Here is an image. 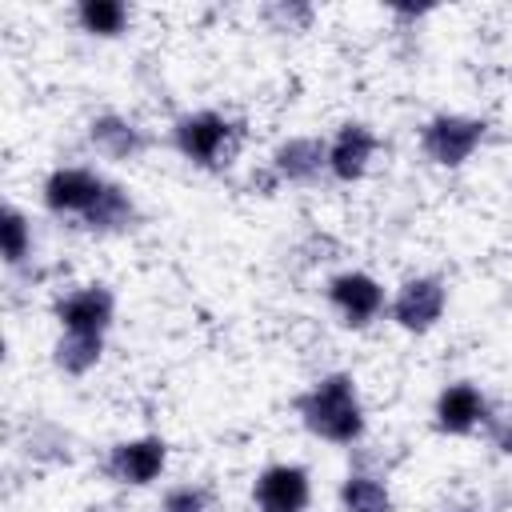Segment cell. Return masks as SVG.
Listing matches in <instances>:
<instances>
[{"mask_svg":"<svg viewBox=\"0 0 512 512\" xmlns=\"http://www.w3.org/2000/svg\"><path fill=\"white\" fill-rule=\"evenodd\" d=\"M292 408H296L300 424L324 444L352 448L364 440L368 416H364V400H360L352 372H324L292 400Z\"/></svg>","mask_w":512,"mask_h":512,"instance_id":"1","label":"cell"},{"mask_svg":"<svg viewBox=\"0 0 512 512\" xmlns=\"http://www.w3.org/2000/svg\"><path fill=\"white\" fill-rule=\"evenodd\" d=\"M172 148L204 172H224L244 144V120L224 116L216 108H200V112H184L172 120Z\"/></svg>","mask_w":512,"mask_h":512,"instance_id":"2","label":"cell"},{"mask_svg":"<svg viewBox=\"0 0 512 512\" xmlns=\"http://www.w3.org/2000/svg\"><path fill=\"white\" fill-rule=\"evenodd\" d=\"M488 136V120L484 116H468V112H436L420 124L416 132V144H420V156L436 168H460L468 164L480 144Z\"/></svg>","mask_w":512,"mask_h":512,"instance_id":"3","label":"cell"},{"mask_svg":"<svg viewBox=\"0 0 512 512\" xmlns=\"http://www.w3.org/2000/svg\"><path fill=\"white\" fill-rule=\"evenodd\" d=\"M444 308H448V284L444 276L436 272H420V276H408L392 300H388V320L412 336H424L432 332L440 320H444Z\"/></svg>","mask_w":512,"mask_h":512,"instance_id":"4","label":"cell"},{"mask_svg":"<svg viewBox=\"0 0 512 512\" xmlns=\"http://www.w3.org/2000/svg\"><path fill=\"white\" fill-rule=\"evenodd\" d=\"M108 188V176H100L96 168H84V164H60L44 176V188H40V200L52 216L60 220H84L100 196Z\"/></svg>","mask_w":512,"mask_h":512,"instance_id":"5","label":"cell"},{"mask_svg":"<svg viewBox=\"0 0 512 512\" xmlns=\"http://www.w3.org/2000/svg\"><path fill=\"white\" fill-rule=\"evenodd\" d=\"M324 296H328V304H332V312L340 316L344 328H368L372 320H380L388 312L384 284L372 272H360V268H344V272L328 276Z\"/></svg>","mask_w":512,"mask_h":512,"instance_id":"6","label":"cell"},{"mask_svg":"<svg viewBox=\"0 0 512 512\" xmlns=\"http://www.w3.org/2000/svg\"><path fill=\"white\" fill-rule=\"evenodd\" d=\"M168 468V444L160 436H132L116 440L100 464V472L120 488H148Z\"/></svg>","mask_w":512,"mask_h":512,"instance_id":"7","label":"cell"},{"mask_svg":"<svg viewBox=\"0 0 512 512\" xmlns=\"http://www.w3.org/2000/svg\"><path fill=\"white\" fill-rule=\"evenodd\" d=\"M252 504L256 512H308L312 504V476L304 464H268L252 480Z\"/></svg>","mask_w":512,"mask_h":512,"instance_id":"8","label":"cell"},{"mask_svg":"<svg viewBox=\"0 0 512 512\" xmlns=\"http://www.w3.org/2000/svg\"><path fill=\"white\" fill-rule=\"evenodd\" d=\"M380 152V136L364 120H344L328 140V176L336 184H356L368 176L372 160Z\"/></svg>","mask_w":512,"mask_h":512,"instance_id":"9","label":"cell"},{"mask_svg":"<svg viewBox=\"0 0 512 512\" xmlns=\"http://www.w3.org/2000/svg\"><path fill=\"white\" fill-rule=\"evenodd\" d=\"M52 316H56L60 332H96V336H104L116 320V292L108 284H80V288L64 292L52 304Z\"/></svg>","mask_w":512,"mask_h":512,"instance_id":"10","label":"cell"},{"mask_svg":"<svg viewBox=\"0 0 512 512\" xmlns=\"http://www.w3.org/2000/svg\"><path fill=\"white\" fill-rule=\"evenodd\" d=\"M488 408H492V400L480 392V384L452 380L440 388V396L432 404V428L440 436H472V432H480Z\"/></svg>","mask_w":512,"mask_h":512,"instance_id":"11","label":"cell"},{"mask_svg":"<svg viewBox=\"0 0 512 512\" xmlns=\"http://www.w3.org/2000/svg\"><path fill=\"white\" fill-rule=\"evenodd\" d=\"M268 168L280 184H312L320 172H328V140L320 136H288L272 148Z\"/></svg>","mask_w":512,"mask_h":512,"instance_id":"12","label":"cell"},{"mask_svg":"<svg viewBox=\"0 0 512 512\" xmlns=\"http://www.w3.org/2000/svg\"><path fill=\"white\" fill-rule=\"evenodd\" d=\"M88 144L96 148V156L104 160H116V164H128V160H140L148 152V136L140 124H132L128 116L120 112H100L88 120Z\"/></svg>","mask_w":512,"mask_h":512,"instance_id":"13","label":"cell"},{"mask_svg":"<svg viewBox=\"0 0 512 512\" xmlns=\"http://www.w3.org/2000/svg\"><path fill=\"white\" fill-rule=\"evenodd\" d=\"M136 224H140V208H136V200L128 196V188L116 184V180H108L100 204L80 220V228H88V232H96V236H116V232H128V228H136Z\"/></svg>","mask_w":512,"mask_h":512,"instance_id":"14","label":"cell"},{"mask_svg":"<svg viewBox=\"0 0 512 512\" xmlns=\"http://www.w3.org/2000/svg\"><path fill=\"white\" fill-rule=\"evenodd\" d=\"M392 488L368 468H352L340 480V512H392Z\"/></svg>","mask_w":512,"mask_h":512,"instance_id":"15","label":"cell"},{"mask_svg":"<svg viewBox=\"0 0 512 512\" xmlns=\"http://www.w3.org/2000/svg\"><path fill=\"white\" fill-rule=\"evenodd\" d=\"M132 24V8L124 0H80L76 4V28L96 40H116Z\"/></svg>","mask_w":512,"mask_h":512,"instance_id":"16","label":"cell"},{"mask_svg":"<svg viewBox=\"0 0 512 512\" xmlns=\"http://www.w3.org/2000/svg\"><path fill=\"white\" fill-rule=\"evenodd\" d=\"M104 356V336L96 332H60V340L52 344V364L64 376H88Z\"/></svg>","mask_w":512,"mask_h":512,"instance_id":"17","label":"cell"},{"mask_svg":"<svg viewBox=\"0 0 512 512\" xmlns=\"http://www.w3.org/2000/svg\"><path fill=\"white\" fill-rule=\"evenodd\" d=\"M0 244H4L8 268H20L32 256V220L16 204H4V212H0Z\"/></svg>","mask_w":512,"mask_h":512,"instance_id":"18","label":"cell"},{"mask_svg":"<svg viewBox=\"0 0 512 512\" xmlns=\"http://www.w3.org/2000/svg\"><path fill=\"white\" fill-rule=\"evenodd\" d=\"M264 24L272 32H308L312 24V4H300V0H276V4H264Z\"/></svg>","mask_w":512,"mask_h":512,"instance_id":"19","label":"cell"},{"mask_svg":"<svg viewBox=\"0 0 512 512\" xmlns=\"http://www.w3.org/2000/svg\"><path fill=\"white\" fill-rule=\"evenodd\" d=\"M156 512H212V492L204 484H192V480L172 484V488H164Z\"/></svg>","mask_w":512,"mask_h":512,"instance_id":"20","label":"cell"},{"mask_svg":"<svg viewBox=\"0 0 512 512\" xmlns=\"http://www.w3.org/2000/svg\"><path fill=\"white\" fill-rule=\"evenodd\" d=\"M480 432H484V440L496 452L512 456V404H492L488 416H484V424H480Z\"/></svg>","mask_w":512,"mask_h":512,"instance_id":"21","label":"cell"},{"mask_svg":"<svg viewBox=\"0 0 512 512\" xmlns=\"http://www.w3.org/2000/svg\"><path fill=\"white\" fill-rule=\"evenodd\" d=\"M456 512H476V508H456Z\"/></svg>","mask_w":512,"mask_h":512,"instance_id":"22","label":"cell"}]
</instances>
